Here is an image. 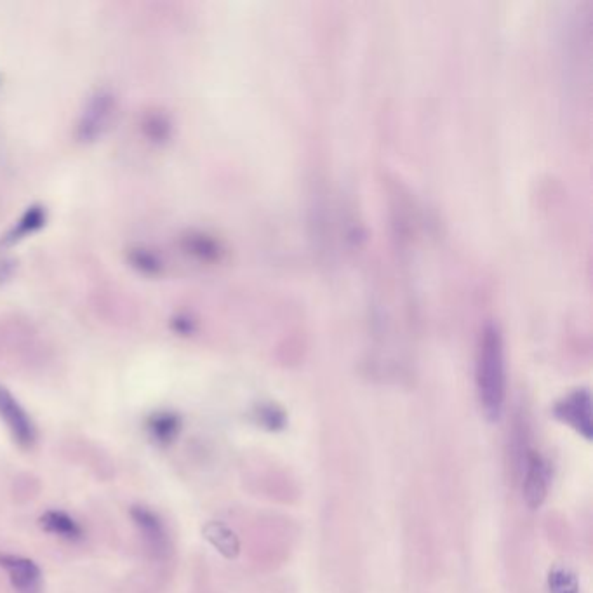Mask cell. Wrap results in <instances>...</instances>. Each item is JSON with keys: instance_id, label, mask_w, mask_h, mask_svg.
Instances as JSON below:
<instances>
[{"instance_id": "8fae6325", "label": "cell", "mask_w": 593, "mask_h": 593, "mask_svg": "<svg viewBox=\"0 0 593 593\" xmlns=\"http://www.w3.org/2000/svg\"><path fill=\"white\" fill-rule=\"evenodd\" d=\"M261 423L270 430L284 427V414L275 411V409H263L261 411Z\"/></svg>"}, {"instance_id": "ba28073f", "label": "cell", "mask_w": 593, "mask_h": 593, "mask_svg": "<svg viewBox=\"0 0 593 593\" xmlns=\"http://www.w3.org/2000/svg\"><path fill=\"white\" fill-rule=\"evenodd\" d=\"M148 435L160 446L171 444L180 434V416L173 413H157L148 420Z\"/></svg>"}, {"instance_id": "30bf717a", "label": "cell", "mask_w": 593, "mask_h": 593, "mask_svg": "<svg viewBox=\"0 0 593 593\" xmlns=\"http://www.w3.org/2000/svg\"><path fill=\"white\" fill-rule=\"evenodd\" d=\"M548 592L580 593V583L569 567L555 566L548 574Z\"/></svg>"}, {"instance_id": "7a4b0ae2", "label": "cell", "mask_w": 593, "mask_h": 593, "mask_svg": "<svg viewBox=\"0 0 593 593\" xmlns=\"http://www.w3.org/2000/svg\"><path fill=\"white\" fill-rule=\"evenodd\" d=\"M554 413L557 420L576 430L581 437L592 440V397H590L587 388L574 390L573 394H569L557 402Z\"/></svg>"}, {"instance_id": "6da1fadb", "label": "cell", "mask_w": 593, "mask_h": 593, "mask_svg": "<svg viewBox=\"0 0 593 593\" xmlns=\"http://www.w3.org/2000/svg\"><path fill=\"white\" fill-rule=\"evenodd\" d=\"M475 381L480 409L487 421L500 420L507 395V366L503 336L496 324H487L480 333Z\"/></svg>"}, {"instance_id": "5b68a950", "label": "cell", "mask_w": 593, "mask_h": 593, "mask_svg": "<svg viewBox=\"0 0 593 593\" xmlns=\"http://www.w3.org/2000/svg\"><path fill=\"white\" fill-rule=\"evenodd\" d=\"M0 567L6 569L13 587L20 593H35L39 588L40 569L34 560L16 555H0Z\"/></svg>"}, {"instance_id": "52a82bcc", "label": "cell", "mask_w": 593, "mask_h": 593, "mask_svg": "<svg viewBox=\"0 0 593 593\" xmlns=\"http://www.w3.org/2000/svg\"><path fill=\"white\" fill-rule=\"evenodd\" d=\"M40 527L47 533L56 534L63 540L79 541L82 538V529L70 515L65 512H46L40 517Z\"/></svg>"}, {"instance_id": "8992f818", "label": "cell", "mask_w": 593, "mask_h": 593, "mask_svg": "<svg viewBox=\"0 0 593 593\" xmlns=\"http://www.w3.org/2000/svg\"><path fill=\"white\" fill-rule=\"evenodd\" d=\"M134 524L140 529L143 538L154 550H164L166 548L167 538L166 529L162 526L159 517L150 512L147 508L134 507L131 510Z\"/></svg>"}, {"instance_id": "3957f363", "label": "cell", "mask_w": 593, "mask_h": 593, "mask_svg": "<svg viewBox=\"0 0 593 593\" xmlns=\"http://www.w3.org/2000/svg\"><path fill=\"white\" fill-rule=\"evenodd\" d=\"M548 486H550V468L545 458L536 451H529L524 467V500L527 507L540 508L547 500Z\"/></svg>"}, {"instance_id": "277c9868", "label": "cell", "mask_w": 593, "mask_h": 593, "mask_svg": "<svg viewBox=\"0 0 593 593\" xmlns=\"http://www.w3.org/2000/svg\"><path fill=\"white\" fill-rule=\"evenodd\" d=\"M0 420L6 423L13 439L21 447L28 449V447L34 446V423L28 418L25 409L18 404V400L14 399L13 395L9 394L4 387H0Z\"/></svg>"}, {"instance_id": "9c48e42d", "label": "cell", "mask_w": 593, "mask_h": 593, "mask_svg": "<svg viewBox=\"0 0 593 593\" xmlns=\"http://www.w3.org/2000/svg\"><path fill=\"white\" fill-rule=\"evenodd\" d=\"M204 534H206L207 540L211 541L214 547L218 548L225 557L232 559V557H237V554H239V540L227 526H223L220 522H211L204 529Z\"/></svg>"}]
</instances>
